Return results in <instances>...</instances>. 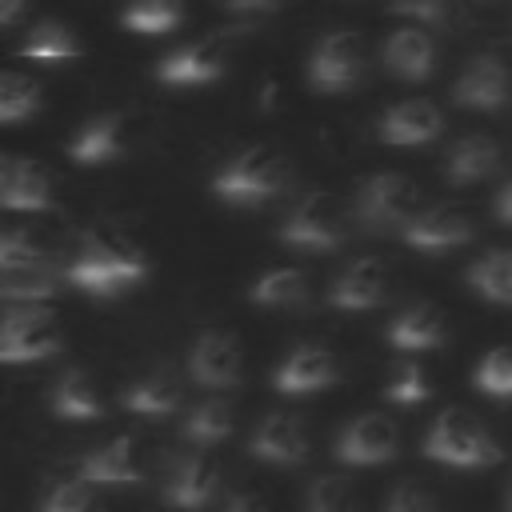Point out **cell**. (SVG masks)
<instances>
[{"instance_id":"2","label":"cell","mask_w":512,"mask_h":512,"mask_svg":"<svg viewBox=\"0 0 512 512\" xmlns=\"http://www.w3.org/2000/svg\"><path fill=\"white\" fill-rule=\"evenodd\" d=\"M288 160L268 148V144H252V148H240L236 156H228V164L212 176V196L220 204H232V208H256V204H268L272 196H280L288 188Z\"/></svg>"},{"instance_id":"27","label":"cell","mask_w":512,"mask_h":512,"mask_svg":"<svg viewBox=\"0 0 512 512\" xmlns=\"http://www.w3.org/2000/svg\"><path fill=\"white\" fill-rule=\"evenodd\" d=\"M464 280H468V288H472L480 300L508 308V304H512V248H492V252L476 256V260L468 264Z\"/></svg>"},{"instance_id":"1","label":"cell","mask_w":512,"mask_h":512,"mask_svg":"<svg viewBox=\"0 0 512 512\" xmlns=\"http://www.w3.org/2000/svg\"><path fill=\"white\" fill-rule=\"evenodd\" d=\"M144 276H148V256L116 232L88 236L64 264V280L96 300H116V296L132 292Z\"/></svg>"},{"instance_id":"20","label":"cell","mask_w":512,"mask_h":512,"mask_svg":"<svg viewBox=\"0 0 512 512\" xmlns=\"http://www.w3.org/2000/svg\"><path fill=\"white\" fill-rule=\"evenodd\" d=\"M224 44L216 36L208 40H196V44H184L176 52H168L160 64H156V80L160 84H172V88H188V84H208L224 72Z\"/></svg>"},{"instance_id":"8","label":"cell","mask_w":512,"mask_h":512,"mask_svg":"<svg viewBox=\"0 0 512 512\" xmlns=\"http://www.w3.org/2000/svg\"><path fill=\"white\" fill-rule=\"evenodd\" d=\"M364 76V44L356 32H328L316 40L312 56H308V84L316 92H348L356 88Z\"/></svg>"},{"instance_id":"22","label":"cell","mask_w":512,"mask_h":512,"mask_svg":"<svg viewBox=\"0 0 512 512\" xmlns=\"http://www.w3.org/2000/svg\"><path fill=\"white\" fill-rule=\"evenodd\" d=\"M388 344L396 352H432V348H444L448 344V324H444V312L428 300L420 304H408L392 316L388 324Z\"/></svg>"},{"instance_id":"44","label":"cell","mask_w":512,"mask_h":512,"mask_svg":"<svg viewBox=\"0 0 512 512\" xmlns=\"http://www.w3.org/2000/svg\"><path fill=\"white\" fill-rule=\"evenodd\" d=\"M484 4H488V0H484Z\"/></svg>"},{"instance_id":"11","label":"cell","mask_w":512,"mask_h":512,"mask_svg":"<svg viewBox=\"0 0 512 512\" xmlns=\"http://www.w3.org/2000/svg\"><path fill=\"white\" fill-rule=\"evenodd\" d=\"M220 496V468L204 448L184 452L164 476V500L176 512H204Z\"/></svg>"},{"instance_id":"14","label":"cell","mask_w":512,"mask_h":512,"mask_svg":"<svg viewBox=\"0 0 512 512\" xmlns=\"http://www.w3.org/2000/svg\"><path fill=\"white\" fill-rule=\"evenodd\" d=\"M76 476L88 480L92 488H128L144 480V464H140V444L136 436H112L108 444L92 448L88 456H80Z\"/></svg>"},{"instance_id":"25","label":"cell","mask_w":512,"mask_h":512,"mask_svg":"<svg viewBox=\"0 0 512 512\" xmlns=\"http://www.w3.org/2000/svg\"><path fill=\"white\" fill-rule=\"evenodd\" d=\"M384 64L400 80H428L436 68V40L424 28H396L384 44Z\"/></svg>"},{"instance_id":"41","label":"cell","mask_w":512,"mask_h":512,"mask_svg":"<svg viewBox=\"0 0 512 512\" xmlns=\"http://www.w3.org/2000/svg\"><path fill=\"white\" fill-rule=\"evenodd\" d=\"M216 512H268V508H264L256 496H248V492H232Z\"/></svg>"},{"instance_id":"17","label":"cell","mask_w":512,"mask_h":512,"mask_svg":"<svg viewBox=\"0 0 512 512\" xmlns=\"http://www.w3.org/2000/svg\"><path fill=\"white\" fill-rule=\"evenodd\" d=\"M440 132H444V116L432 100H400L376 124V136L392 148H420L432 144Z\"/></svg>"},{"instance_id":"10","label":"cell","mask_w":512,"mask_h":512,"mask_svg":"<svg viewBox=\"0 0 512 512\" xmlns=\"http://www.w3.org/2000/svg\"><path fill=\"white\" fill-rule=\"evenodd\" d=\"M188 376H192V384H200V388H208V392H228V388H236L240 376H244L240 340H236L232 332L204 328V332L192 340Z\"/></svg>"},{"instance_id":"29","label":"cell","mask_w":512,"mask_h":512,"mask_svg":"<svg viewBox=\"0 0 512 512\" xmlns=\"http://www.w3.org/2000/svg\"><path fill=\"white\" fill-rule=\"evenodd\" d=\"M20 56L32 60V64H64V60H76V56H80V44H76V36H72L68 24L44 20V24H36V28L24 36Z\"/></svg>"},{"instance_id":"34","label":"cell","mask_w":512,"mask_h":512,"mask_svg":"<svg viewBox=\"0 0 512 512\" xmlns=\"http://www.w3.org/2000/svg\"><path fill=\"white\" fill-rule=\"evenodd\" d=\"M40 108V88L36 80L20 76V72H4L0 76V120L4 124H20Z\"/></svg>"},{"instance_id":"21","label":"cell","mask_w":512,"mask_h":512,"mask_svg":"<svg viewBox=\"0 0 512 512\" xmlns=\"http://www.w3.org/2000/svg\"><path fill=\"white\" fill-rule=\"evenodd\" d=\"M248 452H252L256 460H264V464L288 468V464H300V460L308 456V432H304V424H300L296 416H288V412H268V416L256 424V432H252V440H248Z\"/></svg>"},{"instance_id":"13","label":"cell","mask_w":512,"mask_h":512,"mask_svg":"<svg viewBox=\"0 0 512 512\" xmlns=\"http://www.w3.org/2000/svg\"><path fill=\"white\" fill-rule=\"evenodd\" d=\"M336 376H340V364L324 344H296L272 368V388L280 396H312V392L332 388Z\"/></svg>"},{"instance_id":"39","label":"cell","mask_w":512,"mask_h":512,"mask_svg":"<svg viewBox=\"0 0 512 512\" xmlns=\"http://www.w3.org/2000/svg\"><path fill=\"white\" fill-rule=\"evenodd\" d=\"M224 12L240 16V20H256V16H268L280 8V0H220Z\"/></svg>"},{"instance_id":"28","label":"cell","mask_w":512,"mask_h":512,"mask_svg":"<svg viewBox=\"0 0 512 512\" xmlns=\"http://www.w3.org/2000/svg\"><path fill=\"white\" fill-rule=\"evenodd\" d=\"M248 300H252L256 308H272V312H280V308H300V304L308 300V276H304L300 268H288V264L268 268L264 276L252 280Z\"/></svg>"},{"instance_id":"7","label":"cell","mask_w":512,"mask_h":512,"mask_svg":"<svg viewBox=\"0 0 512 512\" xmlns=\"http://www.w3.org/2000/svg\"><path fill=\"white\" fill-rule=\"evenodd\" d=\"M416 212H420V188H416V180H408L400 172L368 176L352 200V216L368 232H404V224Z\"/></svg>"},{"instance_id":"30","label":"cell","mask_w":512,"mask_h":512,"mask_svg":"<svg viewBox=\"0 0 512 512\" xmlns=\"http://www.w3.org/2000/svg\"><path fill=\"white\" fill-rule=\"evenodd\" d=\"M184 440H192L196 448H212L220 440L232 436V408L224 400H200L184 412V424H180Z\"/></svg>"},{"instance_id":"19","label":"cell","mask_w":512,"mask_h":512,"mask_svg":"<svg viewBox=\"0 0 512 512\" xmlns=\"http://www.w3.org/2000/svg\"><path fill=\"white\" fill-rule=\"evenodd\" d=\"M180 404H184V388L168 368H148L120 388V408H128L132 416H144V420H164V416L180 412Z\"/></svg>"},{"instance_id":"33","label":"cell","mask_w":512,"mask_h":512,"mask_svg":"<svg viewBox=\"0 0 512 512\" xmlns=\"http://www.w3.org/2000/svg\"><path fill=\"white\" fill-rule=\"evenodd\" d=\"M432 396V384H428V372L420 360H400L384 384V400L400 404V408H416Z\"/></svg>"},{"instance_id":"16","label":"cell","mask_w":512,"mask_h":512,"mask_svg":"<svg viewBox=\"0 0 512 512\" xmlns=\"http://www.w3.org/2000/svg\"><path fill=\"white\" fill-rule=\"evenodd\" d=\"M388 296V272L376 256L352 260L332 284H328V304L336 312H372Z\"/></svg>"},{"instance_id":"31","label":"cell","mask_w":512,"mask_h":512,"mask_svg":"<svg viewBox=\"0 0 512 512\" xmlns=\"http://www.w3.org/2000/svg\"><path fill=\"white\" fill-rule=\"evenodd\" d=\"M180 16H184L180 0H132L120 12V24L128 32H140V36H164L180 24Z\"/></svg>"},{"instance_id":"26","label":"cell","mask_w":512,"mask_h":512,"mask_svg":"<svg viewBox=\"0 0 512 512\" xmlns=\"http://www.w3.org/2000/svg\"><path fill=\"white\" fill-rule=\"evenodd\" d=\"M500 164V148L492 136L484 132H468L460 136L452 148H448V160H444V180L448 184H480L484 176H492Z\"/></svg>"},{"instance_id":"3","label":"cell","mask_w":512,"mask_h":512,"mask_svg":"<svg viewBox=\"0 0 512 512\" xmlns=\"http://www.w3.org/2000/svg\"><path fill=\"white\" fill-rule=\"evenodd\" d=\"M424 456L436 460V464H448V468H464V472H476V468H496L504 460V448L500 440L480 424L472 420L464 408H444L432 416L424 440H420Z\"/></svg>"},{"instance_id":"37","label":"cell","mask_w":512,"mask_h":512,"mask_svg":"<svg viewBox=\"0 0 512 512\" xmlns=\"http://www.w3.org/2000/svg\"><path fill=\"white\" fill-rule=\"evenodd\" d=\"M384 512H440V508H436V496H432L420 480H400V484L388 492Z\"/></svg>"},{"instance_id":"5","label":"cell","mask_w":512,"mask_h":512,"mask_svg":"<svg viewBox=\"0 0 512 512\" xmlns=\"http://www.w3.org/2000/svg\"><path fill=\"white\" fill-rule=\"evenodd\" d=\"M276 236H280V244L300 248V252H332L348 236V216L332 192L312 188L288 208Z\"/></svg>"},{"instance_id":"32","label":"cell","mask_w":512,"mask_h":512,"mask_svg":"<svg viewBox=\"0 0 512 512\" xmlns=\"http://www.w3.org/2000/svg\"><path fill=\"white\" fill-rule=\"evenodd\" d=\"M472 388L488 400H512V348H492L472 368Z\"/></svg>"},{"instance_id":"4","label":"cell","mask_w":512,"mask_h":512,"mask_svg":"<svg viewBox=\"0 0 512 512\" xmlns=\"http://www.w3.org/2000/svg\"><path fill=\"white\" fill-rule=\"evenodd\" d=\"M56 292H60V276L48 264V256L40 252V244L28 232L8 228L0 236V296L48 304V300H56Z\"/></svg>"},{"instance_id":"43","label":"cell","mask_w":512,"mask_h":512,"mask_svg":"<svg viewBox=\"0 0 512 512\" xmlns=\"http://www.w3.org/2000/svg\"><path fill=\"white\" fill-rule=\"evenodd\" d=\"M504 508L512 512V484H508V492H504Z\"/></svg>"},{"instance_id":"9","label":"cell","mask_w":512,"mask_h":512,"mask_svg":"<svg viewBox=\"0 0 512 512\" xmlns=\"http://www.w3.org/2000/svg\"><path fill=\"white\" fill-rule=\"evenodd\" d=\"M400 448V428L392 416L384 412H360L356 420H348L332 444L336 460L348 468H376L388 464Z\"/></svg>"},{"instance_id":"23","label":"cell","mask_w":512,"mask_h":512,"mask_svg":"<svg viewBox=\"0 0 512 512\" xmlns=\"http://www.w3.org/2000/svg\"><path fill=\"white\" fill-rule=\"evenodd\" d=\"M48 412L68 424H92L104 420V400L96 392V380L84 368H64L48 388Z\"/></svg>"},{"instance_id":"6","label":"cell","mask_w":512,"mask_h":512,"mask_svg":"<svg viewBox=\"0 0 512 512\" xmlns=\"http://www.w3.org/2000/svg\"><path fill=\"white\" fill-rule=\"evenodd\" d=\"M60 348V328L52 308L36 300H8L0 316V360L4 364H36Z\"/></svg>"},{"instance_id":"18","label":"cell","mask_w":512,"mask_h":512,"mask_svg":"<svg viewBox=\"0 0 512 512\" xmlns=\"http://www.w3.org/2000/svg\"><path fill=\"white\" fill-rule=\"evenodd\" d=\"M0 204L8 212H48L56 204L48 172L24 156H4L0 160Z\"/></svg>"},{"instance_id":"15","label":"cell","mask_w":512,"mask_h":512,"mask_svg":"<svg viewBox=\"0 0 512 512\" xmlns=\"http://www.w3.org/2000/svg\"><path fill=\"white\" fill-rule=\"evenodd\" d=\"M400 240H404L408 248H416V252H428V256L452 252V248H460V244L472 240V220H468L460 208L432 204V208H420V212L404 224Z\"/></svg>"},{"instance_id":"42","label":"cell","mask_w":512,"mask_h":512,"mask_svg":"<svg viewBox=\"0 0 512 512\" xmlns=\"http://www.w3.org/2000/svg\"><path fill=\"white\" fill-rule=\"evenodd\" d=\"M24 4H28V0H0V24L12 28V24L20 20V12H24Z\"/></svg>"},{"instance_id":"40","label":"cell","mask_w":512,"mask_h":512,"mask_svg":"<svg viewBox=\"0 0 512 512\" xmlns=\"http://www.w3.org/2000/svg\"><path fill=\"white\" fill-rule=\"evenodd\" d=\"M492 216H496V224L512 228V176L496 188V196H492Z\"/></svg>"},{"instance_id":"36","label":"cell","mask_w":512,"mask_h":512,"mask_svg":"<svg viewBox=\"0 0 512 512\" xmlns=\"http://www.w3.org/2000/svg\"><path fill=\"white\" fill-rule=\"evenodd\" d=\"M36 512H100V508H96L92 484L80 480V476H68V480H56L44 492V500H40Z\"/></svg>"},{"instance_id":"38","label":"cell","mask_w":512,"mask_h":512,"mask_svg":"<svg viewBox=\"0 0 512 512\" xmlns=\"http://www.w3.org/2000/svg\"><path fill=\"white\" fill-rule=\"evenodd\" d=\"M392 12L416 24H440L448 16V0H392Z\"/></svg>"},{"instance_id":"35","label":"cell","mask_w":512,"mask_h":512,"mask_svg":"<svg viewBox=\"0 0 512 512\" xmlns=\"http://www.w3.org/2000/svg\"><path fill=\"white\" fill-rule=\"evenodd\" d=\"M304 512H360V504H356V492L348 480L320 476V480H312V488L304 496Z\"/></svg>"},{"instance_id":"12","label":"cell","mask_w":512,"mask_h":512,"mask_svg":"<svg viewBox=\"0 0 512 512\" xmlns=\"http://www.w3.org/2000/svg\"><path fill=\"white\" fill-rule=\"evenodd\" d=\"M512 96V68L496 56V52H480L464 64V72L452 84V100L460 108H480V112H496L504 108Z\"/></svg>"},{"instance_id":"24","label":"cell","mask_w":512,"mask_h":512,"mask_svg":"<svg viewBox=\"0 0 512 512\" xmlns=\"http://www.w3.org/2000/svg\"><path fill=\"white\" fill-rule=\"evenodd\" d=\"M120 152H124V116L120 112H100V116L84 120L68 140V160H76L80 168L112 164Z\"/></svg>"}]
</instances>
